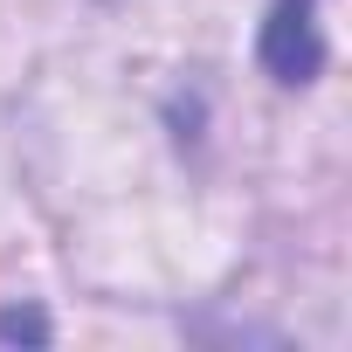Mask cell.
<instances>
[{"instance_id": "7a4b0ae2", "label": "cell", "mask_w": 352, "mask_h": 352, "mask_svg": "<svg viewBox=\"0 0 352 352\" xmlns=\"http://www.w3.org/2000/svg\"><path fill=\"white\" fill-rule=\"evenodd\" d=\"M0 338H49V324H42V311H8L0 318Z\"/></svg>"}, {"instance_id": "6da1fadb", "label": "cell", "mask_w": 352, "mask_h": 352, "mask_svg": "<svg viewBox=\"0 0 352 352\" xmlns=\"http://www.w3.org/2000/svg\"><path fill=\"white\" fill-rule=\"evenodd\" d=\"M263 69L276 83H311L324 69V35L311 21V0H276V14L263 21Z\"/></svg>"}]
</instances>
